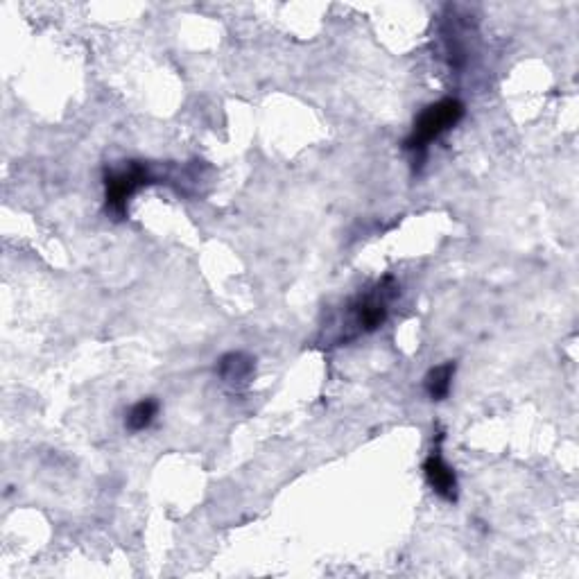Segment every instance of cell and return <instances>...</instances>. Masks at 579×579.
Returning <instances> with one entry per match:
<instances>
[{"instance_id": "obj_2", "label": "cell", "mask_w": 579, "mask_h": 579, "mask_svg": "<svg viewBox=\"0 0 579 579\" xmlns=\"http://www.w3.org/2000/svg\"><path fill=\"white\" fill-rule=\"evenodd\" d=\"M464 118V105L455 98L439 100L435 105L426 107L414 120L410 136L405 138V150L414 157H423L437 138H442L448 129H453Z\"/></svg>"}, {"instance_id": "obj_5", "label": "cell", "mask_w": 579, "mask_h": 579, "mask_svg": "<svg viewBox=\"0 0 579 579\" xmlns=\"http://www.w3.org/2000/svg\"><path fill=\"white\" fill-rule=\"evenodd\" d=\"M218 376L231 387H243L254 376V358L243 351H231L220 358Z\"/></svg>"}, {"instance_id": "obj_4", "label": "cell", "mask_w": 579, "mask_h": 579, "mask_svg": "<svg viewBox=\"0 0 579 579\" xmlns=\"http://www.w3.org/2000/svg\"><path fill=\"white\" fill-rule=\"evenodd\" d=\"M442 439H444V435L437 437V446L432 448L428 460L423 462V473H426V480H428L430 489L435 491L439 498L448 500V503H455L457 500V475L442 457V448H439Z\"/></svg>"}, {"instance_id": "obj_1", "label": "cell", "mask_w": 579, "mask_h": 579, "mask_svg": "<svg viewBox=\"0 0 579 579\" xmlns=\"http://www.w3.org/2000/svg\"><path fill=\"white\" fill-rule=\"evenodd\" d=\"M399 283L394 276H385L378 283L371 285L369 290L360 292L358 297H353L347 308H344V322L337 335V342H351L360 335L374 333L380 326L387 322L390 315L392 301L399 297Z\"/></svg>"}, {"instance_id": "obj_6", "label": "cell", "mask_w": 579, "mask_h": 579, "mask_svg": "<svg viewBox=\"0 0 579 579\" xmlns=\"http://www.w3.org/2000/svg\"><path fill=\"white\" fill-rule=\"evenodd\" d=\"M453 376H455V362L451 360L428 371V376L423 378V387H426V394L432 401H444L446 396L451 394Z\"/></svg>"}, {"instance_id": "obj_7", "label": "cell", "mask_w": 579, "mask_h": 579, "mask_svg": "<svg viewBox=\"0 0 579 579\" xmlns=\"http://www.w3.org/2000/svg\"><path fill=\"white\" fill-rule=\"evenodd\" d=\"M157 414H159V401L157 399H143V401H138L136 405H132V410L127 412L125 426H127V430H132V432H141V430L152 426V421L157 419Z\"/></svg>"}, {"instance_id": "obj_3", "label": "cell", "mask_w": 579, "mask_h": 579, "mask_svg": "<svg viewBox=\"0 0 579 579\" xmlns=\"http://www.w3.org/2000/svg\"><path fill=\"white\" fill-rule=\"evenodd\" d=\"M157 184V175H154L148 163L129 161L123 168L107 172L105 177V197H107V211L116 215V220H123L127 215V204L138 190Z\"/></svg>"}]
</instances>
